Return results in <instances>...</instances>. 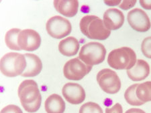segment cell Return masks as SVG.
<instances>
[{"label":"cell","instance_id":"30bf717a","mask_svg":"<svg viewBox=\"0 0 151 113\" xmlns=\"http://www.w3.org/2000/svg\"><path fill=\"white\" fill-rule=\"evenodd\" d=\"M18 44L21 50L35 51L41 44L40 36L35 30L30 29L22 30L18 36Z\"/></svg>","mask_w":151,"mask_h":113},{"label":"cell","instance_id":"52a82bcc","mask_svg":"<svg viewBox=\"0 0 151 113\" xmlns=\"http://www.w3.org/2000/svg\"><path fill=\"white\" fill-rule=\"evenodd\" d=\"M46 28L48 34L55 39H61L69 35L72 31L70 21L63 17L55 16L47 21Z\"/></svg>","mask_w":151,"mask_h":113},{"label":"cell","instance_id":"83f0119b","mask_svg":"<svg viewBox=\"0 0 151 113\" xmlns=\"http://www.w3.org/2000/svg\"><path fill=\"white\" fill-rule=\"evenodd\" d=\"M125 113H146L143 110L140 109H130L128 110Z\"/></svg>","mask_w":151,"mask_h":113},{"label":"cell","instance_id":"cb8c5ba5","mask_svg":"<svg viewBox=\"0 0 151 113\" xmlns=\"http://www.w3.org/2000/svg\"><path fill=\"white\" fill-rule=\"evenodd\" d=\"M136 4V0H132V1H122L121 4L119 5V8L124 10H128V9L133 8Z\"/></svg>","mask_w":151,"mask_h":113},{"label":"cell","instance_id":"7c38bea8","mask_svg":"<svg viewBox=\"0 0 151 113\" xmlns=\"http://www.w3.org/2000/svg\"><path fill=\"white\" fill-rule=\"evenodd\" d=\"M124 15L116 8L108 9L104 14V22L106 28L109 30H117L123 26L124 23Z\"/></svg>","mask_w":151,"mask_h":113},{"label":"cell","instance_id":"44dd1931","mask_svg":"<svg viewBox=\"0 0 151 113\" xmlns=\"http://www.w3.org/2000/svg\"><path fill=\"white\" fill-rule=\"evenodd\" d=\"M79 113H104L100 106L97 103L89 102L83 104L79 109Z\"/></svg>","mask_w":151,"mask_h":113},{"label":"cell","instance_id":"9a60e30c","mask_svg":"<svg viewBox=\"0 0 151 113\" xmlns=\"http://www.w3.org/2000/svg\"><path fill=\"white\" fill-rule=\"evenodd\" d=\"M27 65L24 72L23 77H34L40 73L42 69V63L40 58L33 54H24Z\"/></svg>","mask_w":151,"mask_h":113},{"label":"cell","instance_id":"6da1fadb","mask_svg":"<svg viewBox=\"0 0 151 113\" xmlns=\"http://www.w3.org/2000/svg\"><path fill=\"white\" fill-rule=\"evenodd\" d=\"M18 94L21 104L26 112L34 113L40 109L42 97L37 83L35 80H24L19 86Z\"/></svg>","mask_w":151,"mask_h":113},{"label":"cell","instance_id":"484cf974","mask_svg":"<svg viewBox=\"0 0 151 113\" xmlns=\"http://www.w3.org/2000/svg\"><path fill=\"white\" fill-rule=\"evenodd\" d=\"M140 4L144 9H148V10H150L151 9V1L140 0Z\"/></svg>","mask_w":151,"mask_h":113},{"label":"cell","instance_id":"4316f807","mask_svg":"<svg viewBox=\"0 0 151 113\" xmlns=\"http://www.w3.org/2000/svg\"><path fill=\"white\" fill-rule=\"evenodd\" d=\"M121 1L120 0H116V1H104V3L109 6H117L121 4Z\"/></svg>","mask_w":151,"mask_h":113},{"label":"cell","instance_id":"277c9868","mask_svg":"<svg viewBox=\"0 0 151 113\" xmlns=\"http://www.w3.org/2000/svg\"><path fill=\"white\" fill-rule=\"evenodd\" d=\"M27 65L24 54L9 52L5 54L0 61L1 73L7 77H16L22 75Z\"/></svg>","mask_w":151,"mask_h":113},{"label":"cell","instance_id":"2e32d148","mask_svg":"<svg viewBox=\"0 0 151 113\" xmlns=\"http://www.w3.org/2000/svg\"><path fill=\"white\" fill-rule=\"evenodd\" d=\"M79 42L74 37H68L62 40L58 44V50L63 56L68 57L75 56L79 50Z\"/></svg>","mask_w":151,"mask_h":113},{"label":"cell","instance_id":"8992f818","mask_svg":"<svg viewBox=\"0 0 151 113\" xmlns=\"http://www.w3.org/2000/svg\"><path fill=\"white\" fill-rule=\"evenodd\" d=\"M97 81L104 92L114 95L118 93L121 88L120 79L115 71L105 68L97 74Z\"/></svg>","mask_w":151,"mask_h":113},{"label":"cell","instance_id":"603a6c76","mask_svg":"<svg viewBox=\"0 0 151 113\" xmlns=\"http://www.w3.org/2000/svg\"><path fill=\"white\" fill-rule=\"evenodd\" d=\"M1 113H23L22 110L18 106L9 104L1 110Z\"/></svg>","mask_w":151,"mask_h":113},{"label":"cell","instance_id":"ffe728a7","mask_svg":"<svg viewBox=\"0 0 151 113\" xmlns=\"http://www.w3.org/2000/svg\"><path fill=\"white\" fill-rule=\"evenodd\" d=\"M139 84H135L130 86L127 88L124 93V98L129 104L132 106H141L145 104L142 101L138 99L136 96V88Z\"/></svg>","mask_w":151,"mask_h":113},{"label":"cell","instance_id":"7402d4cb","mask_svg":"<svg viewBox=\"0 0 151 113\" xmlns=\"http://www.w3.org/2000/svg\"><path fill=\"white\" fill-rule=\"evenodd\" d=\"M141 50L146 58L151 59V36L143 40L141 44Z\"/></svg>","mask_w":151,"mask_h":113},{"label":"cell","instance_id":"d4e9b609","mask_svg":"<svg viewBox=\"0 0 151 113\" xmlns=\"http://www.w3.org/2000/svg\"><path fill=\"white\" fill-rule=\"evenodd\" d=\"M106 113H123V109L120 103H116L111 108H106Z\"/></svg>","mask_w":151,"mask_h":113},{"label":"cell","instance_id":"9c48e42d","mask_svg":"<svg viewBox=\"0 0 151 113\" xmlns=\"http://www.w3.org/2000/svg\"><path fill=\"white\" fill-rule=\"evenodd\" d=\"M127 20L133 30L138 32H146L151 28L150 19L145 11L139 8L134 9L128 14Z\"/></svg>","mask_w":151,"mask_h":113},{"label":"cell","instance_id":"d6986e66","mask_svg":"<svg viewBox=\"0 0 151 113\" xmlns=\"http://www.w3.org/2000/svg\"><path fill=\"white\" fill-rule=\"evenodd\" d=\"M136 96L142 102L151 101V81L139 84L136 88Z\"/></svg>","mask_w":151,"mask_h":113},{"label":"cell","instance_id":"7a4b0ae2","mask_svg":"<svg viewBox=\"0 0 151 113\" xmlns=\"http://www.w3.org/2000/svg\"><path fill=\"white\" fill-rule=\"evenodd\" d=\"M79 26L81 32L89 39L105 40L111 34V31L106 28L104 21L96 16L83 17Z\"/></svg>","mask_w":151,"mask_h":113},{"label":"cell","instance_id":"e0dca14e","mask_svg":"<svg viewBox=\"0 0 151 113\" xmlns=\"http://www.w3.org/2000/svg\"><path fill=\"white\" fill-rule=\"evenodd\" d=\"M45 108L47 113H64L66 105L60 95L53 94L46 100Z\"/></svg>","mask_w":151,"mask_h":113},{"label":"cell","instance_id":"3957f363","mask_svg":"<svg viewBox=\"0 0 151 113\" xmlns=\"http://www.w3.org/2000/svg\"><path fill=\"white\" fill-rule=\"evenodd\" d=\"M136 54L134 50L129 47L117 48L109 52L108 57L109 66L114 69H131L136 63Z\"/></svg>","mask_w":151,"mask_h":113},{"label":"cell","instance_id":"5bb4252c","mask_svg":"<svg viewBox=\"0 0 151 113\" xmlns=\"http://www.w3.org/2000/svg\"><path fill=\"white\" fill-rule=\"evenodd\" d=\"M54 6L58 13L68 18L76 16L79 9V2L76 0H56Z\"/></svg>","mask_w":151,"mask_h":113},{"label":"cell","instance_id":"8fae6325","mask_svg":"<svg viewBox=\"0 0 151 113\" xmlns=\"http://www.w3.org/2000/svg\"><path fill=\"white\" fill-rule=\"evenodd\" d=\"M62 93L65 100L72 104H81L86 97L84 88L77 83H67L63 86Z\"/></svg>","mask_w":151,"mask_h":113},{"label":"cell","instance_id":"4fadbf2b","mask_svg":"<svg viewBox=\"0 0 151 113\" xmlns=\"http://www.w3.org/2000/svg\"><path fill=\"white\" fill-rule=\"evenodd\" d=\"M150 74V66L147 62L143 60H137L132 68L127 70L129 78L132 81L139 82L147 78Z\"/></svg>","mask_w":151,"mask_h":113},{"label":"cell","instance_id":"5b68a950","mask_svg":"<svg viewBox=\"0 0 151 113\" xmlns=\"http://www.w3.org/2000/svg\"><path fill=\"white\" fill-rule=\"evenodd\" d=\"M106 49L101 43L92 42L85 44L81 47L79 58L89 66L98 65L104 61Z\"/></svg>","mask_w":151,"mask_h":113},{"label":"cell","instance_id":"ac0fdd59","mask_svg":"<svg viewBox=\"0 0 151 113\" xmlns=\"http://www.w3.org/2000/svg\"><path fill=\"white\" fill-rule=\"evenodd\" d=\"M20 29L13 28L6 33L5 42L9 49L16 51H20L21 48L18 44V36L21 32Z\"/></svg>","mask_w":151,"mask_h":113},{"label":"cell","instance_id":"ba28073f","mask_svg":"<svg viewBox=\"0 0 151 113\" xmlns=\"http://www.w3.org/2000/svg\"><path fill=\"white\" fill-rule=\"evenodd\" d=\"M92 66L82 62L79 58L69 60L63 68L64 76L68 80H81L91 70Z\"/></svg>","mask_w":151,"mask_h":113}]
</instances>
